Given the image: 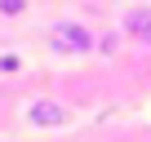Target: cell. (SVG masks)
I'll use <instances>...</instances> for the list:
<instances>
[{"instance_id":"obj_1","label":"cell","mask_w":151,"mask_h":142,"mask_svg":"<svg viewBox=\"0 0 151 142\" xmlns=\"http://www.w3.org/2000/svg\"><path fill=\"white\" fill-rule=\"evenodd\" d=\"M53 44L67 49V53H89V49H93V36H89L80 22H58V27H53Z\"/></svg>"},{"instance_id":"obj_2","label":"cell","mask_w":151,"mask_h":142,"mask_svg":"<svg viewBox=\"0 0 151 142\" xmlns=\"http://www.w3.org/2000/svg\"><path fill=\"white\" fill-rule=\"evenodd\" d=\"M27 120H31V124H45V129H58V124H67V107H62V102L40 98V102H31V107H27Z\"/></svg>"},{"instance_id":"obj_3","label":"cell","mask_w":151,"mask_h":142,"mask_svg":"<svg viewBox=\"0 0 151 142\" xmlns=\"http://www.w3.org/2000/svg\"><path fill=\"white\" fill-rule=\"evenodd\" d=\"M124 31L151 44V9H133V14H124Z\"/></svg>"},{"instance_id":"obj_4","label":"cell","mask_w":151,"mask_h":142,"mask_svg":"<svg viewBox=\"0 0 151 142\" xmlns=\"http://www.w3.org/2000/svg\"><path fill=\"white\" fill-rule=\"evenodd\" d=\"M0 14H9V18L22 14V0H0Z\"/></svg>"},{"instance_id":"obj_5","label":"cell","mask_w":151,"mask_h":142,"mask_svg":"<svg viewBox=\"0 0 151 142\" xmlns=\"http://www.w3.org/2000/svg\"><path fill=\"white\" fill-rule=\"evenodd\" d=\"M0 71H18V58H14V53H5V58H0Z\"/></svg>"}]
</instances>
